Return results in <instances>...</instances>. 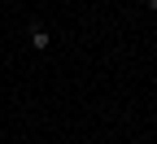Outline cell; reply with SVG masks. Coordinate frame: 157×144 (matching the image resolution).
Here are the masks:
<instances>
[{
	"mask_svg": "<svg viewBox=\"0 0 157 144\" xmlns=\"http://www.w3.org/2000/svg\"><path fill=\"white\" fill-rule=\"evenodd\" d=\"M26 44H31L35 53H48V48H52V35H48V26H44V22H31V31H26Z\"/></svg>",
	"mask_w": 157,
	"mask_h": 144,
	"instance_id": "6da1fadb",
	"label": "cell"
},
{
	"mask_svg": "<svg viewBox=\"0 0 157 144\" xmlns=\"http://www.w3.org/2000/svg\"><path fill=\"white\" fill-rule=\"evenodd\" d=\"M148 13H157V0H148Z\"/></svg>",
	"mask_w": 157,
	"mask_h": 144,
	"instance_id": "7a4b0ae2",
	"label": "cell"
}]
</instances>
